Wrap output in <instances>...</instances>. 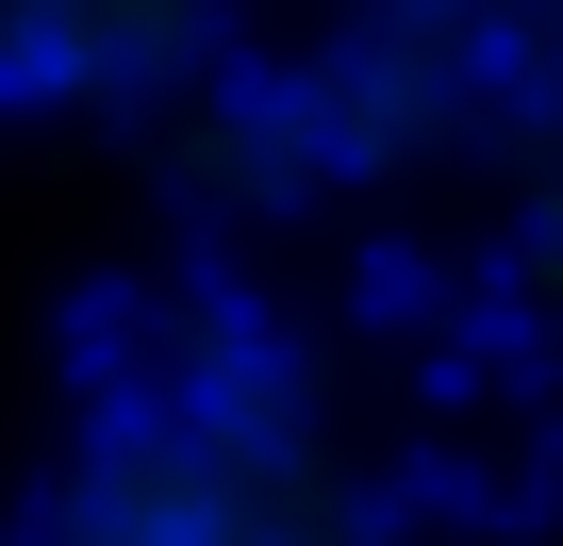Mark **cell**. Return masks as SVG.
<instances>
[{"label":"cell","instance_id":"6da1fadb","mask_svg":"<svg viewBox=\"0 0 563 546\" xmlns=\"http://www.w3.org/2000/svg\"><path fill=\"white\" fill-rule=\"evenodd\" d=\"M34 546H431V530L299 315L183 299L100 365L67 464L34 480Z\"/></svg>","mask_w":563,"mask_h":546},{"label":"cell","instance_id":"7a4b0ae2","mask_svg":"<svg viewBox=\"0 0 563 546\" xmlns=\"http://www.w3.org/2000/svg\"><path fill=\"white\" fill-rule=\"evenodd\" d=\"M249 67V0H0V116L51 133H166Z\"/></svg>","mask_w":563,"mask_h":546},{"label":"cell","instance_id":"3957f363","mask_svg":"<svg viewBox=\"0 0 563 546\" xmlns=\"http://www.w3.org/2000/svg\"><path fill=\"white\" fill-rule=\"evenodd\" d=\"M497 182V248H514V282L563 315V0H530V18L497 34V100H481V149Z\"/></svg>","mask_w":563,"mask_h":546},{"label":"cell","instance_id":"277c9868","mask_svg":"<svg viewBox=\"0 0 563 546\" xmlns=\"http://www.w3.org/2000/svg\"><path fill=\"white\" fill-rule=\"evenodd\" d=\"M332 18H431V34H514L530 0H332Z\"/></svg>","mask_w":563,"mask_h":546}]
</instances>
